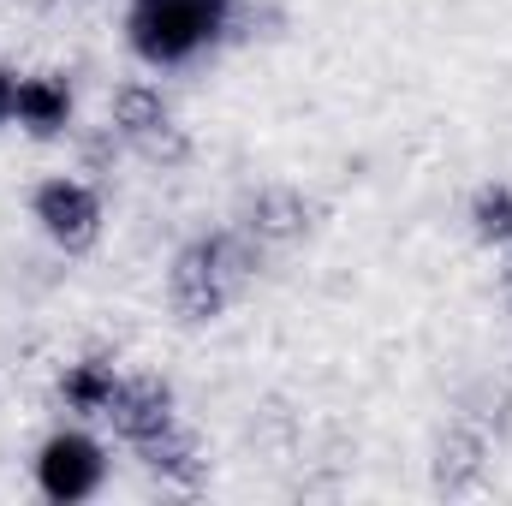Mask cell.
Returning a JSON list of instances; mask_svg holds the SVG:
<instances>
[{
	"label": "cell",
	"mask_w": 512,
	"mask_h": 506,
	"mask_svg": "<svg viewBox=\"0 0 512 506\" xmlns=\"http://www.w3.org/2000/svg\"><path fill=\"white\" fill-rule=\"evenodd\" d=\"M262 262V245L245 239L239 227L233 233H209V239H191L185 251L173 256L167 268V298L185 322H215L227 316V304L245 292V280Z\"/></svg>",
	"instance_id": "obj_1"
},
{
	"label": "cell",
	"mask_w": 512,
	"mask_h": 506,
	"mask_svg": "<svg viewBox=\"0 0 512 506\" xmlns=\"http://www.w3.org/2000/svg\"><path fill=\"white\" fill-rule=\"evenodd\" d=\"M227 18H233V0H131L126 36L137 60L185 66L227 30Z\"/></svg>",
	"instance_id": "obj_2"
},
{
	"label": "cell",
	"mask_w": 512,
	"mask_h": 506,
	"mask_svg": "<svg viewBox=\"0 0 512 506\" xmlns=\"http://www.w3.org/2000/svg\"><path fill=\"white\" fill-rule=\"evenodd\" d=\"M114 131H120V143L137 149L149 167H185L191 161L185 126L173 120V108L161 102V90L143 84V78H131V84L114 90Z\"/></svg>",
	"instance_id": "obj_3"
},
{
	"label": "cell",
	"mask_w": 512,
	"mask_h": 506,
	"mask_svg": "<svg viewBox=\"0 0 512 506\" xmlns=\"http://www.w3.org/2000/svg\"><path fill=\"white\" fill-rule=\"evenodd\" d=\"M108 477V459H102V441H90L84 429H60L42 441L36 453V489L48 501L72 506V501H90Z\"/></svg>",
	"instance_id": "obj_4"
},
{
	"label": "cell",
	"mask_w": 512,
	"mask_h": 506,
	"mask_svg": "<svg viewBox=\"0 0 512 506\" xmlns=\"http://www.w3.org/2000/svg\"><path fill=\"white\" fill-rule=\"evenodd\" d=\"M36 221L60 251H90L102 239V197L84 179H48L36 185Z\"/></svg>",
	"instance_id": "obj_5"
},
{
	"label": "cell",
	"mask_w": 512,
	"mask_h": 506,
	"mask_svg": "<svg viewBox=\"0 0 512 506\" xmlns=\"http://www.w3.org/2000/svg\"><path fill=\"white\" fill-rule=\"evenodd\" d=\"M102 417L114 423V435H126L131 447H137L155 429H167L179 417V405H173V387L161 376H120V387H114V399H108Z\"/></svg>",
	"instance_id": "obj_6"
},
{
	"label": "cell",
	"mask_w": 512,
	"mask_h": 506,
	"mask_svg": "<svg viewBox=\"0 0 512 506\" xmlns=\"http://www.w3.org/2000/svg\"><path fill=\"white\" fill-rule=\"evenodd\" d=\"M489 477V435L465 417L435 441V495H477Z\"/></svg>",
	"instance_id": "obj_7"
},
{
	"label": "cell",
	"mask_w": 512,
	"mask_h": 506,
	"mask_svg": "<svg viewBox=\"0 0 512 506\" xmlns=\"http://www.w3.org/2000/svg\"><path fill=\"white\" fill-rule=\"evenodd\" d=\"M304 227H310V203H304L292 185H268V191L245 197V209H239V233L256 239L262 251L304 239Z\"/></svg>",
	"instance_id": "obj_8"
},
{
	"label": "cell",
	"mask_w": 512,
	"mask_h": 506,
	"mask_svg": "<svg viewBox=\"0 0 512 506\" xmlns=\"http://www.w3.org/2000/svg\"><path fill=\"white\" fill-rule=\"evenodd\" d=\"M137 459L155 471V477H167V483H179V489H203L209 483V459H203V441L173 417L167 429H155L149 441H137Z\"/></svg>",
	"instance_id": "obj_9"
},
{
	"label": "cell",
	"mask_w": 512,
	"mask_h": 506,
	"mask_svg": "<svg viewBox=\"0 0 512 506\" xmlns=\"http://www.w3.org/2000/svg\"><path fill=\"white\" fill-rule=\"evenodd\" d=\"M12 120L30 137H60L72 126V90L60 78H18V108Z\"/></svg>",
	"instance_id": "obj_10"
},
{
	"label": "cell",
	"mask_w": 512,
	"mask_h": 506,
	"mask_svg": "<svg viewBox=\"0 0 512 506\" xmlns=\"http://www.w3.org/2000/svg\"><path fill=\"white\" fill-rule=\"evenodd\" d=\"M114 364H102V358H84V364H72L66 376H60V399L72 405V411H84V417H102L108 411V399H114Z\"/></svg>",
	"instance_id": "obj_11"
},
{
	"label": "cell",
	"mask_w": 512,
	"mask_h": 506,
	"mask_svg": "<svg viewBox=\"0 0 512 506\" xmlns=\"http://www.w3.org/2000/svg\"><path fill=\"white\" fill-rule=\"evenodd\" d=\"M459 417H465V423H477L483 435H501V429H507V417H512V393L501 387V381H477V387L459 399Z\"/></svg>",
	"instance_id": "obj_12"
},
{
	"label": "cell",
	"mask_w": 512,
	"mask_h": 506,
	"mask_svg": "<svg viewBox=\"0 0 512 506\" xmlns=\"http://www.w3.org/2000/svg\"><path fill=\"white\" fill-rule=\"evenodd\" d=\"M471 227H477V239H512V191L507 185H483L477 191V203H471Z\"/></svg>",
	"instance_id": "obj_13"
},
{
	"label": "cell",
	"mask_w": 512,
	"mask_h": 506,
	"mask_svg": "<svg viewBox=\"0 0 512 506\" xmlns=\"http://www.w3.org/2000/svg\"><path fill=\"white\" fill-rule=\"evenodd\" d=\"M114 155H120V131H114V126L96 131V137L84 143V173H102V167H108Z\"/></svg>",
	"instance_id": "obj_14"
},
{
	"label": "cell",
	"mask_w": 512,
	"mask_h": 506,
	"mask_svg": "<svg viewBox=\"0 0 512 506\" xmlns=\"http://www.w3.org/2000/svg\"><path fill=\"white\" fill-rule=\"evenodd\" d=\"M12 108H18V78H12V72L0 66V126L12 120Z\"/></svg>",
	"instance_id": "obj_15"
}]
</instances>
